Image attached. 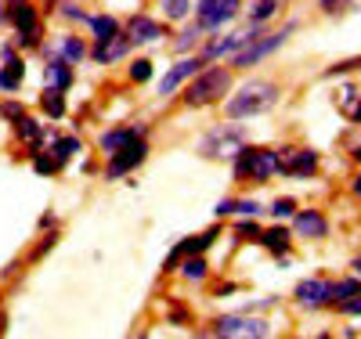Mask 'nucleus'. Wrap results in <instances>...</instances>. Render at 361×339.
<instances>
[{"instance_id": "obj_22", "label": "nucleus", "mask_w": 361, "mask_h": 339, "mask_svg": "<svg viewBox=\"0 0 361 339\" xmlns=\"http://www.w3.org/2000/svg\"><path fill=\"white\" fill-rule=\"evenodd\" d=\"M90 25V33H94V44H105L112 37H119V22L112 15H94V18H87Z\"/></svg>"}, {"instance_id": "obj_19", "label": "nucleus", "mask_w": 361, "mask_h": 339, "mask_svg": "<svg viewBox=\"0 0 361 339\" xmlns=\"http://www.w3.org/2000/svg\"><path fill=\"white\" fill-rule=\"evenodd\" d=\"M296 235H304V238H325L329 235V224L318 209H304V213H296Z\"/></svg>"}, {"instance_id": "obj_42", "label": "nucleus", "mask_w": 361, "mask_h": 339, "mask_svg": "<svg viewBox=\"0 0 361 339\" xmlns=\"http://www.w3.org/2000/svg\"><path fill=\"white\" fill-rule=\"evenodd\" d=\"M354 195H357V199H361V173H357V177H354Z\"/></svg>"}, {"instance_id": "obj_14", "label": "nucleus", "mask_w": 361, "mask_h": 339, "mask_svg": "<svg viewBox=\"0 0 361 339\" xmlns=\"http://www.w3.org/2000/svg\"><path fill=\"white\" fill-rule=\"evenodd\" d=\"M127 37H130V44H156L163 37V25L156 18H148V15H130Z\"/></svg>"}, {"instance_id": "obj_35", "label": "nucleus", "mask_w": 361, "mask_h": 339, "mask_svg": "<svg viewBox=\"0 0 361 339\" xmlns=\"http://www.w3.org/2000/svg\"><path fill=\"white\" fill-rule=\"evenodd\" d=\"M238 235H243L246 242H257V238H260V228H257V221H243V224H238Z\"/></svg>"}, {"instance_id": "obj_26", "label": "nucleus", "mask_w": 361, "mask_h": 339, "mask_svg": "<svg viewBox=\"0 0 361 339\" xmlns=\"http://www.w3.org/2000/svg\"><path fill=\"white\" fill-rule=\"evenodd\" d=\"M51 152H54L58 163H69L76 152H83V141H80V137H54V141H51Z\"/></svg>"}, {"instance_id": "obj_28", "label": "nucleus", "mask_w": 361, "mask_h": 339, "mask_svg": "<svg viewBox=\"0 0 361 339\" xmlns=\"http://www.w3.org/2000/svg\"><path fill=\"white\" fill-rule=\"evenodd\" d=\"M159 11L166 15V22H185L192 15V0H159Z\"/></svg>"}, {"instance_id": "obj_13", "label": "nucleus", "mask_w": 361, "mask_h": 339, "mask_svg": "<svg viewBox=\"0 0 361 339\" xmlns=\"http://www.w3.org/2000/svg\"><path fill=\"white\" fill-rule=\"evenodd\" d=\"M214 238H217V231H202V235H195V238H185L180 245H173V253L166 257V271H177V264L185 260V257H192V253H206L209 245H214Z\"/></svg>"}, {"instance_id": "obj_20", "label": "nucleus", "mask_w": 361, "mask_h": 339, "mask_svg": "<svg viewBox=\"0 0 361 339\" xmlns=\"http://www.w3.org/2000/svg\"><path fill=\"white\" fill-rule=\"evenodd\" d=\"M336 109H340L350 123H361V90L350 87V83H343V87L336 90Z\"/></svg>"}, {"instance_id": "obj_40", "label": "nucleus", "mask_w": 361, "mask_h": 339, "mask_svg": "<svg viewBox=\"0 0 361 339\" xmlns=\"http://www.w3.org/2000/svg\"><path fill=\"white\" fill-rule=\"evenodd\" d=\"M343 314H361V292L357 300H343Z\"/></svg>"}, {"instance_id": "obj_39", "label": "nucleus", "mask_w": 361, "mask_h": 339, "mask_svg": "<svg viewBox=\"0 0 361 339\" xmlns=\"http://www.w3.org/2000/svg\"><path fill=\"white\" fill-rule=\"evenodd\" d=\"M361 66V58H350V61H340V66H333L329 69V76H340V73H350V69H357Z\"/></svg>"}, {"instance_id": "obj_7", "label": "nucleus", "mask_w": 361, "mask_h": 339, "mask_svg": "<svg viewBox=\"0 0 361 339\" xmlns=\"http://www.w3.org/2000/svg\"><path fill=\"white\" fill-rule=\"evenodd\" d=\"M293 29H296V25L289 22L286 29H279V33H267V37L260 33V37H257L253 44H246L243 51L235 54V69H250V66H257V61H264L267 54H275V51H279V47L286 44V37L293 33Z\"/></svg>"}, {"instance_id": "obj_38", "label": "nucleus", "mask_w": 361, "mask_h": 339, "mask_svg": "<svg viewBox=\"0 0 361 339\" xmlns=\"http://www.w3.org/2000/svg\"><path fill=\"white\" fill-rule=\"evenodd\" d=\"M25 109L18 105V101H4V105H0V116H8V119H18Z\"/></svg>"}, {"instance_id": "obj_17", "label": "nucleus", "mask_w": 361, "mask_h": 339, "mask_svg": "<svg viewBox=\"0 0 361 339\" xmlns=\"http://www.w3.org/2000/svg\"><path fill=\"white\" fill-rule=\"evenodd\" d=\"M296 300L304 303V307L329 303V300H333V285L322 282V278H307V282H300V285H296Z\"/></svg>"}, {"instance_id": "obj_15", "label": "nucleus", "mask_w": 361, "mask_h": 339, "mask_svg": "<svg viewBox=\"0 0 361 339\" xmlns=\"http://www.w3.org/2000/svg\"><path fill=\"white\" fill-rule=\"evenodd\" d=\"M134 137H145V123H130V127L105 130V134L98 137V148L105 152V156H112L116 148H123V144H127V141H134Z\"/></svg>"}, {"instance_id": "obj_32", "label": "nucleus", "mask_w": 361, "mask_h": 339, "mask_svg": "<svg viewBox=\"0 0 361 339\" xmlns=\"http://www.w3.org/2000/svg\"><path fill=\"white\" fill-rule=\"evenodd\" d=\"M130 80L134 83H148V80H152V61H148V58L130 61Z\"/></svg>"}, {"instance_id": "obj_8", "label": "nucleus", "mask_w": 361, "mask_h": 339, "mask_svg": "<svg viewBox=\"0 0 361 339\" xmlns=\"http://www.w3.org/2000/svg\"><path fill=\"white\" fill-rule=\"evenodd\" d=\"M243 8V0H199L195 4V18L202 29H221L224 22H231Z\"/></svg>"}, {"instance_id": "obj_3", "label": "nucleus", "mask_w": 361, "mask_h": 339, "mask_svg": "<svg viewBox=\"0 0 361 339\" xmlns=\"http://www.w3.org/2000/svg\"><path fill=\"white\" fill-rule=\"evenodd\" d=\"M279 173V152H271V148H238L235 152V177L238 180H246V177H253V180H271Z\"/></svg>"}, {"instance_id": "obj_27", "label": "nucleus", "mask_w": 361, "mask_h": 339, "mask_svg": "<svg viewBox=\"0 0 361 339\" xmlns=\"http://www.w3.org/2000/svg\"><path fill=\"white\" fill-rule=\"evenodd\" d=\"M180 274H185L188 282H202L209 274V264L202 260V253H192V257H185V264H180Z\"/></svg>"}, {"instance_id": "obj_44", "label": "nucleus", "mask_w": 361, "mask_h": 339, "mask_svg": "<svg viewBox=\"0 0 361 339\" xmlns=\"http://www.w3.org/2000/svg\"><path fill=\"white\" fill-rule=\"evenodd\" d=\"M354 271H357V278H361V257H357V260H354Z\"/></svg>"}, {"instance_id": "obj_4", "label": "nucleus", "mask_w": 361, "mask_h": 339, "mask_svg": "<svg viewBox=\"0 0 361 339\" xmlns=\"http://www.w3.org/2000/svg\"><path fill=\"white\" fill-rule=\"evenodd\" d=\"M243 144H246V130L238 127V123H224V127H214L202 137L199 152L209 159H235V152Z\"/></svg>"}, {"instance_id": "obj_12", "label": "nucleus", "mask_w": 361, "mask_h": 339, "mask_svg": "<svg viewBox=\"0 0 361 339\" xmlns=\"http://www.w3.org/2000/svg\"><path fill=\"white\" fill-rule=\"evenodd\" d=\"M15 134L29 144V152H37V148H44V141H54V134L47 130V123H37L33 116H18L15 119Z\"/></svg>"}, {"instance_id": "obj_1", "label": "nucleus", "mask_w": 361, "mask_h": 339, "mask_svg": "<svg viewBox=\"0 0 361 339\" xmlns=\"http://www.w3.org/2000/svg\"><path fill=\"white\" fill-rule=\"evenodd\" d=\"M275 101H279V87L267 83V80H253V83H243L228 98L224 112H228V119H250V116L271 112V109H275Z\"/></svg>"}, {"instance_id": "obj_10", "label": "nucleus", "mask_w": 361, "mask_h": 339, "mask_svg": "<svg viewBox=\"0 0 361 339\" xmlns=\"http://www.w3.org/2000/svg\"><path fill=\"white\" fill-rule=\"evenodd\" d=\"M314 166H318V156H314V152H304V148H286V152H279V173L311 177Z\"/></svg>"}, {"instance_id": "obj_33", "label": "nucleus", "mask_w": 361, "mask_h": 339, "mask_svg": "<svg viewBox=\"0 0 361 339\" xmlns=\"http://www.w3.org/2000/svg\"><path fill=\"white\" fill-rule=\"evenodd\" d=\"M357 292H361V282H354V278L333 285V300H336V303H340V300H350V296H357Z\"/></svg>"}, {"instance_id": "obj_30", "label": "nucleus", "mask_w": 361, "mask_h": 339, "mask_svg": "<svg viewBox=\"0 0 361 339\" xmlns=\"http://www.w3.org/2000/svg\"><path fill=\"white\" fill-rule=\"evenodd\" d=\"M202 33H206V29H202V25L195 22V25H188L185 33L177 37V44H173V47H177V51H192V47H195V44L202 40Z\"/></svg>"}, {"instance_id": "obj_18", "label": "nucleus", "mask_w": 361, "mask_h": 339, "mask_svg": "<svg viewBox=\"0 0 361 339\" xmlns=\"http://www.w3.org/2000/svg\"><path fill=\"white\" fill-rule=\"evenodd\" d=\"M127 51H130V37H127V33H119V37H112V40L98 44L90 58H94L98 66H112V61H116V58H123Z\"/></svg>"}, {"instance_id": "obj_36", "label": "nucleus", "mask_w": 361, "mask_h": 339, "mask_svg": "<svg viewBox=\"0 0 361 339\" xmlns=\"http://www.w3.org/2000/svg\"><path fill=\"white\" fill-rule=\"evenodd\" d=\"M231 213H243V217H257L260 206H257V202H250V199H243V202H235V209H231Z\"/></svg>"}, {"instance_id": "obj_37", "label": "nucleus", "mask_w": 361, "mask_h": 339, "mask_svg": "<svg viewBox=\"0 0 361 339\" xmlns=\"http://www.w3.org/2000/svg\"><path fill=\"white\" fill-rule=\"evenodd\" d=\"M296 206H293V199H279L275 206H271V213H275V217L282 221V217H289V213H293Z\"/></svg>"}, {"instance_id": "obj_21", "label": "nucleus", "mask_w": 361, "mask_h": 339, "mask_svg": "<svg viewBox=\"0 0 361 339\" xmlns=\"http://www.w3.org/2000/svg\"><path fill=\"white\" fill-rule=\"evenodd\" d=\"M22 80H25V61L18 58V54H11V58H4V69H0V90H18L22 87Z\"/></svg>"}, {"instance_id": "obj_45", "label": "nucleus", "mask_w": 361, "mask_h": 339, "mask_svg": "<svg viewBox=\"0 0 361 339\" xmlns=\"http://www.w3.org/2000/svg\"><path fill=\"white\" fill-rule=\"evenodd\" d=\"M354 156H357V159H361V148H357V152H354Z\"/></svg>"}, {"instance_id": "obj_11", "label": "nucleus", "mask_w": 361, "mask_h": 339, "mask_svg": "<svg viewBox=\"0 0 361 339\" xmlns=\"http://www.w3.org/2000/svg\"><path fill=\"white\" fill-rule=\"evenodd\" d=\"M202 66H209V61H206V58H199V54H195V58H180L177 66L159 80V94H163V98H166V94H173V90H177L180 83H185V80H192Z\"/></svg>"}, {"instance_id": "obj_16", "label": "nucleus", "mask_w": 361, "mask_h": 339, "mask_svg": "<svg viewBox=\"0 0 361 339\" xmlns=\"http://www.w3.org/2000/svg\"><path fill=\"white\" fill-rule=\"evenodd\" d=\"M44 83H47V87H54V90H69V87H73V66H69V61H66L62 54H58V51L47 58Z\"/></svg>"}, {"instance_id": "obj_23", "label": "nucleus", "mask_w": 361, "mask_h": 339, "mask_svg": "<svg viewBox=\"0 0 361 339\" xmlns=\"http://www.w3.org/2000/svg\"><path fill=\"white\" fill-rule=\"evenodd\" d=\"M40 109H44L51 119H62V116H66V90L47 87L44 94H40Z\"/></svg>"}, {"instance_id": "obj_5", "label": "nucleus", "mask_w": 361, "mask_h": 339, "mask_svg": "<svg viewBox=\"0 0 361 339\" xmlns=\"http://www.w3.org/2000/svg\"><path fill=\"white\" fill-rule=\"evenodd\" d=\"M8 22L15 25V44L18 47H37L40 44V15L37 8L29 4V0H11V8H8Z\"/></svg>"}, {"instance_id": "obj_2", "label": "nucleus", "mask_w": 361, "mask_h": 339, "mask_svg": "<svg viewBox=\"0 0 361 339\" xmlns=\"http://www.w3.org/2000/svg\"><path fill=\"white\" fill-rule=\"evenodd\" d=\"M228 87H231V73L228 69H221V66H202L195 76H192V83L185 87V105L188 109H202V105H214V101H221L224 94H228Z\"/></svg>"}, {"instance_id": "obj_43", "label": "nucleus", "mask_w": 361, "mask_h": 339, "mask_svg": "<svg viewBox=\"0 0 361 339\" xmlns=\"http://www.w3.org/2000/svg\"><path fill=\"white\" fill-rule=\"evenodd\" d=\"M322 8H325V11H333V8H336V0H322Z\"/></svg>"}, {"instance_id": "obj_6", "label": "nucleus", "mask_w": 361, "mask_h": 339, "mask_svg": "<svg viewBox=\"0 0 361 339\" xmlns=\"http://www.w3.org/2000/svg\"><path fill=\"white\" fill-rule=\"evenodd\" d=\"M145 159H148V144H145V137H134V141H127L123 148H116L112 156H109V163H105V177H109V180H119V177L134 173Z\"/></svg>"}, {"instance_id": "obj_24", "label": "nucleus", "mask_w": 361, "mask_h": 339, "mask_svg": "<svg viewBox=\"0 0 361 339\" xmlns=\"http://www.w3.org/2000/svg\"><path fill=\"white\" fill-rule=\"evenodd\" d=\"M58 54H62L69 66H80V61L87 58V44L80 37H62V40H58Z\"/></svg>"}, {"instance_id": "obj_31", "label": "nucleus", "mask_w": 361, "mask_h": 339, "mask_svg": "<svg viewBox=\"0 0 361 339\" xmlns=\"http://www.w3.org/2000/svg\"><path fill=\"white\" fill-rule=\"evenodd\" d=\"M58 166H62V163H58L54 156H44V152H40V148L33 152V170H37V173H44V177H51V173H58Z\"/></svg>"}, {"instance_id": "obj_41", "label": "nucleus", "mask_w": 361, "mask_h": 339, "mask_svg": "<svg viewBox=\"0 0 361 339\" xmlns=\"http://www.w3.org/2000/svg\"><path fill=\"white\" fill-rule=\"evenodd\" d=\"M231 209H235V202H231V199H221L214 213H217V217H224V213H231Z\"/></svg>"}, {"instance_id": "obj_9", "label": "nucleus", "mask_w": 361, "mask_h": 339, "mask_svg": "<svg viewBox=\"0 0 361 339\" xmlns=\"http://www.w3.org/2000/svg\"><path fill=\"white\" fill-rule=\"evenodd\" d=\"M217 335H243V339H264V335H271V325L264 321V318H246V314H228V318H221L217 321V328H214Z\"/></svg>"}, {"instance_id": "obj_34", "label": "nucleus", "mask_w": 361, "mask_h": 339, "mask_svg": "<svg viewBox=\"0 0 361 339\" xmlns=\"http://www.w3.org/2000/svg\"><path fill=\"white\" fill-rule=\"evenodd\" d=\"M62 15H66V18H73V22H87V18H90L83 8H76V4H73V0H66V4H62Z\"/></svg>"}, {"instance_id": "obj_25", "label": "nucleus", "mask_w": 361, "mask_h": 339, "mask_svg": "<svg viewBox=\"0 0 361 339\" xmlns=\"http://www.w3.org/2000/svg\"><path fill=\"white\" fill-rule=\"evenodd\" d=\"M264 249H271V253H286L289 249V231L286 228H271V231H260V238H257Z\"/></svg>"}, {"instance_id": "obj_29", "label": "nucleus", "mask_w": 361, "mask_h": 339, "mask_svg": "<svg viewBox=\"0 0 361 339\" xmlns=\"http://www.w3.org/2000/svg\"><path fill=\"white\" fill-rule=\"evenodd\" d=\"M279 4L282 0H253V8H250V22H257V25H264L271 15L279 11Z\"/></svg>"}]
</instances>
